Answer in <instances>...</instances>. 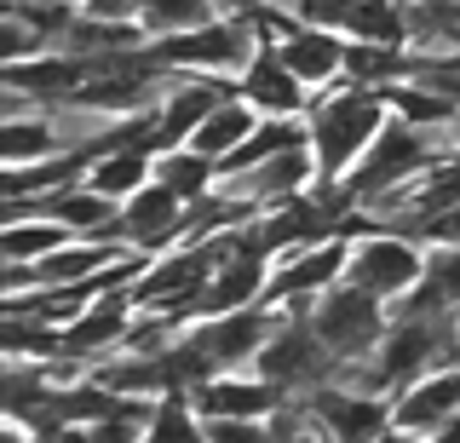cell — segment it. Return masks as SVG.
Segmentation results:
<instances>
[{
  "mask_svg": "<svg viewBox=\"0 0 460 443\" xmlns=\"http://www.w3.org/2000/svg\"><path fill=\"white\" fill-rule=\"evenodd\" d=\"M40 52H52V35L23 12H0V64H23L40 58Z\"/></svg>",
  "mask_w": 460,
  "mask_h": 443,
  "instance_id": "cell-22",
  "label": "cell"
},
{
  "mask_svg": "<svg viewBox=\"0 0 460 443\" xmlns=\"http://www.w3.org/2000/svg\"><path fill=\"white\" fill-rule=\"evenodd\" d=\"M121 236L133 242L138 253H162L172 242L190 236V196H179L172 184L150 179L138 196L121 202Z\"/></svg>",
  "mask_w": 460,
  "mask_h": 443,
  "instance_id": "cell-14",
  "label": "cell"
},
{
  "mask_svg": "<svg viewBox=\"0 0 460 443\" xmlns=\"http://www.w3.org/2000/svg\"><path fill=\"white\" fill-rule=\"evenodd\" d=\"M385 323H392V306H385L380 294L345 282V277L328 294H316V306H311V328H316V340L328 346V357H334L340 368L368 363L374 346H380V334H385Z\"/></svg>",
  "mask_w": 460,
  "mask_h": 443,
  "instance_id": "cell-4",
  "label": "cell"
},
{
  "mask_svg": "<svg viewBox=\"0 0 460 443\" xmlns=\"http://www.w3.org/2000/svg\"><path fill=\"white\" fill-rule=\"evenodd\" d=\"M449 414H460V357L426 368L414 385L392 397V438H438Z\"/></svg>",
  "mask_w": 460,
  "mask_h": 443,
  "instance_id": "cell-13",
  "label": "cell"
},
{
  "mask_svg": "<svg viewBox=\"0 0 460 443\" xmlns=\"http://www.w3.org/2000/svg\"><path fill=\"white\" fill-rule=\"evenodd\" d=\"M155 179L196 202V196H208L213 184H219V162H208V155L190 150V145H167V150H155Z\"/></svg>",
  "mask_w": 460,
  "mask_h": 443,
  "instance_id": "cell-20",
  "label": "cell"
},
{
  "mask_svg": "<svg viewBox=\"0 0 460 443\" xmlns=\"http://www.w3.org/2000/svg\"><path fill=\"white\" fill-rule=\"evenodd\" d=\"M259 375L265 380H277L282 392H311V385H323V380H334V357H328V346L316 340V328L311 317H288L277 334H270V346L259 351Z\"/></svg>",
  "mask_w": 460,
  "mask_h": 443,
  "instance_id": "cell-10",
  "label": "cell"
},
{
  "mask_svg": "<svg viewBox=\"0 0 460 443\" xmlns=\"http://www.w3.org/2000/svg\"><path fill=\"white\" fill-rule=\"evenodd\" d=\"M409 52L420 58L460 52V0H409Z\"/></svg>",
  "mask_w": 460,
  "mask_h": 443,
  "instance_id": "cell-18",
  "label": "cell"
},
{
  "mask_svg": "<svg viewBox=\"0 0 460 443\" xmlns=\"http://www.w3.org/2000/svg\"><path fill=\"white\" fill-rule=\"evenodd\" d=\"M208 18H219V0H138V23H144L150 40L196 30V23H208Z\"/></svg>",
  "mask_w": 460,
  "mask_h": 443,
  "instance_id": "cell-21",
  "label": "cell"
},
{
  "mask_svg": "<svg viewBox=\"0 0 460 443\" xmlns=\"http://www.w3.org/2000/svg\"><path fill=\"white\" fill-rule=\"evenodd\" d=\"M265 47H270V35H265V23H259L253 6L248 12H219V18L196 23V30L162 35V40H144V52H150L155 64L184 69V75H213V81H230V87H236L242 69Z\"/></svg>",
  "mask_w": 460,
  "mask_h": 443,
  "instance_id": "cell-2",
  "label": "cell"
},
{
  "mask_svg": "<svg viewBox=\"0 0 460 443\" xmlns=\"http://www.w3.org/2000/svg\"><path fill=\"white\" fill-rule=\"evenodd\" d=\"M259 121H265V116H259L248 98H242V93H230L225 104H213V110H208V121H201L196 133L184 138V145L201 150L208 162H219V167H225V155H236L242 145H248V133H253Z\"/></svg>",
  "mask_w": 460,
  "mask_h": 443,
  "instance_id": "cell-16",
  "label": "cell"
},
{
  "mask_svg": "<svg viewBox=\"0 0 460 443\" xmlns=\"http://www.w3.org/2000/svg\"><path fill=\"white\" fill-rule=\"evenodd\" d=\"M426 277V242L420 236H402L385 231V225H368V231L351 236V265H345V282L380 294L392 306L397 294H409L414 282Z\"/></svg>",
  "mask_w": 460,
  "mask_h": 443,
  "instance_id": "cell-8",
  "label": "cell"
},
{
  "mask_svg": "<svg viewBox=\"0 0 460 443\" xmlns=\"http://www.w3.org/2000/svg\"><path fill=\"white\" fill-rule=\"evenodd\" d=\"M127 253H138V248H133V242H121V236H69V242H58L52 253H40V260H29V265L0 260V294L75 288V282H93L98 270L121 265Z\"/></svg>",
  "mask_w": 460,
  "mask_h": 443,
  "instance_id": "cell-6",
  "label": "cell"
},
{
  "mask_svg": "<svg viewBox=\"0 0 460 443\" xmlns=\"http://www.w3.org/2000/svg\"><path fill=\"white\" fill-rule=\"evenodd\" d=\"M86 179H93L104 196H115V202H127V196H138L144 184L155 179V145H150V138H127V145L93 155Z\"/></svg>",
  "mask_w": 460,
  "mask_h": 443,
  "instance_id": "cell-17",
  "label": "cell"
},
{
  "mask_svg": "<svg viewBox=\"0 0 460 443\" xmlns=\"http://www.w3.org/2000/svg\"><path fill=\"white\" fill-rule=\"evenodd\" d=\"M277 58L305 81L311 93H328L345 81V52H351V35L328 30V23H305V18H288L277 35H270Z\"/></svg>",
  "mask_w": 460,
  "mask_h": 443,
  "instance_id": "cell-11",
  "label": "cell"
},
{
  "mask_svg": "<svg viewBox=\"0 0 460 443\" xmlns=\"http://www.w3.org/2000/svg\"><path fill=\"white\" fill-rule=\"evenodd\" d=\"M345 265H351V236L334 231V236H316V242H299V248L277 253V265H270V306H282L288 317H311L316 294H328L334 282L345 277Z\"/></svg>",
  "mask_w": 460,
  "mask_h": 443,
  "instance_id": "cell-7",
  "label": "cell"
},
{
  "mask_svg": "<svg viewBox=\"0 0 460 443\" xmlns=\"http://www.w3.org/2000/svg\"><path fill=\"white\" fill-rule=\"evenodd\" d=\"M219 184H225V190H236L242 202H253L259 213H270V208L294 202V196H305L311 184H323V173H316L311 145H288L277 155H265V162L242 167V173H219Z\"/></svg>",
  "mask_w": 460,
  "mask_h": 443,
  "instance_id": "cell-12",
  "label": "cell"
},
{
  "mask_svg": "<svg viewBox=\"0 0 460 443\" xmlns=\"http://www.w3.org/2000/svg\"><path fill=\"white\" fill-rule=\"evenodd\" d=\"M438 162H449V145H443L438 133H426V127L402 121L397 110H392V121L374 133V145L357 155V167H351V173H345L340 184L357 196V202H368V196L392 190V184L420 179L426 167H438Z\"/></svg>",
  "mask_w": 460,
  "mask_h": 443,
  "instance_id": "cell-3",
  "label": "cell"
},
{
  "mask_svg": "<svg viewBox=\"0 0 460 443\" xmlns=\"http://www.w3.org/2000/svg\"><path fill=\"white\" fill-rule=\"evenodd\" d=\"M299 397L316 409L323 438H340V443L392 438V397L397 392H374V385H357V380H323Z\"/></svg>",
  "mask_w": 460,
  "mask_h": 443,
  "instance_id": "cell-9",
  "label": "cell"
},
{
  "mask_svg": "<svg viewBox=\"0 0 460 443\" xmlns=\"http://www.w3.org/2000/svg\"><path fill=\"white\" fill-rule=\"evenodd\" d=\"M392 121V98L363 81H340L328 93H311L305 104V145L316 155L323 184H340L357 167V155L374 145V133Z\"/></svg>",
  "mask_w": 460,
  "mask_h": 443,
  "instance_id": "cell-1",
  "label": "cell"
},
{
  "mask_svg": "<svg viewBox=\"0 0 460 443\" xmlns=\"http://www.w3.org/2000/svg\"><path fill=\"white\" fill-rule=\"evenodd\" d=\"M69 236H75V231L58 225V219H47V213H23V219H6V231H0V260L29 265V260L52 253L58 242H69Z\"/></svg>",
  "mask_w": 460,
  "mask_h": 443,
  "instance_id": "cell-19",
  "label": "cell"
},
{
  "mask_svg": "<svg viewBox=\"0 0 460 443\" xmlns=\"http://www.w3.org/2000/svg\"><path fill=\"white\" fill-rule=\"evenodd\" d=\"M236 93L248 98L259 116H305V104H311V87L277 58V47H265L248 69H242Z\"/></svg>",
  "mask_w": 460,
  "mask_h": 443,
  "instance_id": "cell-15",
  "label": "cell"
},
{
  "mask_svg": "<svg viewBox=\"0 0 460 443\" xmlns=\"http://www.w3.org/2000/svg\"><path fill=\"white\" fill-rule=\"evenodd\" d=\"M288 323L282 306H270V299H259V306H236V311H208V317H190L184 323V340L208 357L213 375H225V368H253L259 351L270 346V334Z\"/></svg>",
  "mask_w": 460,
  "mask_h": 443,
  "instance_id": "cell-5",
  "label": "cell"
},
{
  "mask_svg": "<svg viewBox=\"0 0 460 443\" xmlns=\"http://www.w3.org/2000/svg\"><path fill=\"white\" fill-rule=\"evenodd\" d=\"M455 162H460V145H455Z\"/></svg>",
  "mask_w": 460,
  "mask_h": 443,
  "instance_id": "cell-23",
  "label": "cell"
}]
</instances>
